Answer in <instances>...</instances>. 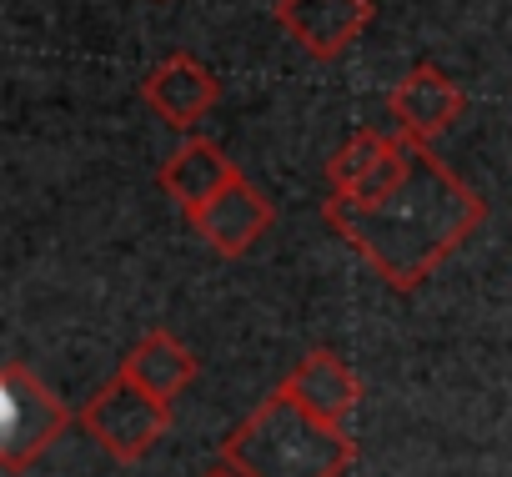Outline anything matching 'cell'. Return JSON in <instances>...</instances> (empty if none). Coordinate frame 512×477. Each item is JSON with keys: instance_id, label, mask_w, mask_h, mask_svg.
Instances as JSON below:
<instances>
[{"instance_id": "obj_5", "label": "cell", "mask_w": 512, "mask_h": 477, "mask_svg": "<svg viewBox=\"0 0 512 477\" xmlns=\"http://www.w3.org/2000/svg\"><path fill=\"white\" fill-rule=\"evenodd\" d=\"M372 16H377L372 0H277V26L312 61H342L362 41Z\"/></svg>"}, {"instance_id": "obj_2", "label": "cell", "mask_w": 512, "mask_h": 477, "mask_svg": "<svg viewBox=\"0 0 512 477\" xmlns=\"http://www.w3.org/2000/svg\"><path fill=\"white\" fill-rule=\"evenodd\" d=\"M352 457L347 427L322 422L282 387L221 442V462L241 477H342Z\"/></svg>"}, {"instance_id": "obj_8", "label": "cell", "mask_w": 512, "mask_h": 477, "mask_svg": "<svg viewBox=\"0 0 512 477\" xmlns=\"http://www.w3.org/2000/svg\"><path fill=\"white\" fill-rule=\"evenodd\" d=\"M141 96H146V106H151L171 131H196L201 116L221 101V81H216L211 66H201L196 56L176 51V56H166V61L141 81Z\"/></svg>"}, {"instance_id": "obj_11", "label": "cell", "mask_w": 512, "mask_h": 477, "mask_svg": "<svg viewBox=\"0 0 512 477\" xmlns=\"http://www.w3.org/2000/svg\"><path fill=\"white\" fill-rule=\"evenodd\" d=\"M231 176H241V171L226 161L221 146H211V141H201V136H186V141L161 161V191H166L186 216L201 211Z\"/></svg>"}, {"instance_id": "obj_10", "label": "cell", "mask_w": 512, "mask_h": 477, "mask_svg": "<svg viewBox=\"0 0 512 477\" xmlns=\"http://www.w3.org/2000/svg\"><path fill=\"white\" fill-rule=\"evenodd\" d=\"M282 392L297 397V402H302L307 412H317L322 422H337V427H347V417H352L357 402H362V382H357V372H352L337 352H327V347L307 352V357L287 372Z\"/></svg>"}, {"instance_id": "obj_1", "label": "cell", "mask_w": 512, "mask_h": 477, "mask_svg": "<svg viewBox=\"0 0 512 477\" xmlns=\"http://www.w3.org/2000/svg\"><path fill=\"white\" fill-rule=\"evenodd\" d=\"M322 216L392 292H417L487 221V206L457 171L437 161L427 141L407 136L402 171L377 196H327Z\"/></svg>"}, {"instance_id": "obj_12", "label": "cell", "mask_w": 512, "mask_h": 477, "mask_svg": "<svg viewBox=\"0 0 512 477\" xmlns=\"http://www.w3.org/2000/svg\"><path fill=\"white\" fill-rule=\"evenodd\" d=\"M121 372H126L131 382H141L146 392H156L161 402H176V397L196 382V357H191L166 327H156V332H146V337L126 352Z\"/></svg>"}, {"instance_id": "obj_7", "label": "cell", "mask_w": 512, "mask_h": 477, "mask_svg": "<svg viewBox=\"0 0 512 477\" xmlns=\"http://www.w3.org/2000/svg\"><path fill=\"white\" fill-rule=\"evenodd\" d=\"M467 111V91L437 71V66H412L392 91H387V121L392 131L412 136V141H437L442 131H452Z\"/></svg>"}, {"instance_id": "obj_6", "label": "cell", "mask_w": 512, "mask_h": 477, "mask_svg": "<svg viewBox=\"0 0 512 477\" xmlns=\"http://www.w3.org/2000/svg\"><path fill=\"white\" fill-rule=\"evenodd\" d=\"M186 221L196 226V236H201L216 257H246V252L272 231L277 211H272V201L256 191L246 176H231V181H226L201 211H191Z\"/></svg>"}, {"instance_id": "obj_13", "label": "cell", "mask_w": 512, "mask_h": 477, "mask_svg": "<svg viewBox=\"0 0 512 477\" xmlns=\"http://www.w3.org/2000/svg\"><path fill=\"white\" fill-rule=\"evenodd\" d=\"M201 477H241V472H231V467H226V462H216V467H206V472H201Z\"/></svg>"}, {"instance_id": "obj_9", "label": "cell", "mask_w": 512, "mask_h": 477, "mask_svg": "<svg viewBox=\"0 0 512 477\" xmlns=\"http://www.w3.org/2000/svg\"><path fill=\"white\" fill-rule=\"evenodd\" d=\"M402 156H407L402 131H372L367 126V131L347 136L327 161V196H347V201L377 196L402 171Z\"/></svg>"}, {"instance_id": "obj_4", "label": "cell", "mask_w": 512, "mask_h": 477, "mask_svg": "<svg viewBox=\"0 0 512 477\" xmlns=\"http://www.w3.org/2000/svg\"><path fill=\"white\" fill-rule=\"evenodd\" d=\"M81 427L86 437L116 457V462H141L166 432H171V402H161L156 392H146L141 382H131L126 372H116L86 407H81Z\"/></svg>"}, {"instance_id": "obj_3", "label": "cell", "mask_w": 512, "mask_h": 477, "mask_svg": "<svg viewBox=\"0 0 512 477\" xmlns=\"http://www.w3.org/2000/svg\"><path fill=\"white\" fill-rule=\"evenodd\" d=\"M66 427L71 407L26 362H6V372H0V467L26 472L41 452L56 447Z\"/></svg>"}]
</instances>
